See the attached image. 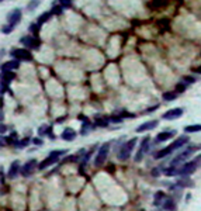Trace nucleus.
Masks as SVG:
<instances>
[{
    "instance_id": "f257e3e1",
    "label": "nucleus",
    "mask_w": 201,
    "mask_h": 211,
    "mask_svg": "<svg viewBox=\"0 0 201 211\" xmlns=\"http://www.w3.org/2000/svg\"><path fill=\"white\" fill-rule=\"evenodd\" d=\"M189 141H190V139H189V137H187V135H181V137H179L177 139L174 141V142H172L170 145H167L166 148L160 149L159 152H156V153L153 155V158H155V159H162V158H164V156H167V155H170L173 151H176V149L181 148L183 145H186Z\"/></svg>"
},
{
    "instance_id": "f03ea898",
    "label": "nucleus",
    "mask_w": 201,
    "mask_h": 211,
    "mask_svg": "<svg viewBox=\"0 0 201 211\" xmlns=\"http://www.w3.org/2000/svg\"><path fill=\"white\" fill-rule=\"evenodd\" d=\"M66 152H68V149H62V151H52L51 153L48 155V158H45L41 163H38V169H40V170H44V169L52 166L54 163H56L58 160H59V158H62Z\"/></svg>"
},
{
    "instance_id": "7ed1b4c3",
    "label": "nucleus",
    "mask_w": 201,
    "mask_h": 211,
    "mask_svg": "<svg viewBox=\"0 0 201 211\" xmlns=\"http://www.w3.org/2000/svg\"><path fill=\"white\" fill-rule=\"evenodd\" d=\"M200 163H201V155H198V156H197V158H194V159H193L191 162H186V163H183V166H181V168L179 169V173H177V174L187 177L189 174H191L193 172H194L195 169H197L198 166H200Z\"/></svg>"
},
{
    "instance_id": "20e7f679",
    "label": "nucleus",
    "mask_w": 201,
    "mask_h": 211,
    "mask_svg": "<svg viewBox=\"0 0 201 211\" xmlns=\"http://www.w3.org/2000/svg\"><path fill=\"white\" fill-rule=\"evenodd\" d=\"M136 141H138L136 138H132V139L127 141V142L121 146V149L118 151V155H117L120 160H127L128 158H130V155H131V152H132L134 146L136 145Z\"/></svg>"
},
{
    "instance_id": "39448f33",
    "label": "nucleus",
    "mask_w": 201,
    "mask_h": 211,
    "mask_svg": "<svg viewBox=\"0 0 201 211\" xmlns=\"http://www.w3.org/2000/svg\"><path fill=\"white\" fill-rule=\"evenodd\" d=\"M108 151H110V143H108V142L103 143V145L99 148V152H97V155H96L94 165H96V166H101L103 163L105 162V159H107Z\"/></svg>"
},
{
    "instance_id": "423d86ee",
    "label": "nucleus",
    "mask_w": 201,
    "mask_h": 211,
    "mask_svg": "<svg viewBox=\"0 0 201 211\" xmlns=\"http://www.w3.org/2000/svg\"><path fill=\"white\" fill-rule=\"evenodd\" d=\"M20 42L26 48H28V49H38V48H40V45H41L40 39H37L35 37H31V35L23 37V38L20 39Z\"/></svg>"
},
{
    "instance_id": "0eeeda50",
    "label": "nucleus",
    "mask_w": 201,
    "mask_h": 211,
    "mask_svg": "<svg viewBox=\"0 0 201 211\" xmlns=\"http://www.w3.org/2000/svg\"><path fill=\"white\" fill-rule=\"evenodd\" d=\"M20 21H21V10L20 8H13L7 14V24H10L12 27H16L17 24H20Z\"/></svg>"
},
{
    "instance_id": "6e6552de",
    "label": "nucleus",
    "mask_w": 201,
    "mask_h": 211,
    "mask_svg": "<svg viewBox=\"0 0 201 211\" xmlns=\"http://www.w3.org/2000/svg\"><path fill=\"white\" fill-rule=\"evenodd\" d=\"M149 141H150L149 137H145L144 139L141 141V146H139L138 152H136V155H135V162H141L144 155L148 152V149H149Z\"/></svg>"
},
{
    "instance_id": "1a4fd4ad",
    "label": "nucleus",
    "mask_w": 201,
    "mask_h": 211,
    "mask_svg": "<svg viewBox=\"0 0 201 211\" xmlns=\"http://www.w3.org/2000/svg\"><path fill=\"white\" fill-rule=\"evenodd\" d=\"M12 55L17 61H31L32 59V55L28 49H14L12 51Z\"/></svg>"
},
{
    "instance_id": "9d476101",
    "label": "nucleus",
    "mask_w": 201,
    "mask_h": 211,
    "mask_svg": "<svg viewBox=\"0 0 201 211\" xmlns=\"http://www.w3.org/2000/svg\"><path fill=\"white\" fill-rule=\"evenodd\" d=\"M183 108H179V107H176V108H170L167 110L166 113L163 114V120H176V118H180L181 115H183Z\"/></svg>"
},
{
    "instance_id": "9b49d317",
    "label": "nucleus",
    "mask_w": 201,
    "mask_h": 211,
    "mask_svg": "<svg viewBox=\"0 0 201 211\" xmlns=\"http://www.w3.org/2000/svg\"><path fill=\"white\" fill-rule=\"evenodd\" d=\"M35 168H37V160H35V159H30L28 162H27L26 165L21 168V174H23L24 177L31 176V173L34 172Z\"/></svg>"
},
{
    "instance_id": "f8f14e48",
    "label": "nucleus",
    "mask_w": 201,
    "mask_h": 211,
    "mask_svg": "<svg viewBox=\"0 0 201 211\" xmlns=\"http://www.w3.org/2000/svg\"><path fill=\"white\" fill-rule=\"evenodd\" d=\"M158 124H159V121L158 120H152V121H146V123H144V124H141V125L138 127V128L135 129L136 132H145V131H149V129H153L155 127H158Z\"/></svg>"
},
{
    "instance_id": "ddd939ff",
    "label": "nucleus",
    "mask_w": 201,
    "mask_h": 211,
    "mask_svg": "<svg viewBox=\"0 0 201 211\" xmlns=\"http://www.w3.org/2000/svg\"><path fill=\"white\" fill-rule=\"evenodd\" d=\"M176 135V131H169V132H159L155 138V142L159 143V142H163V141H167L170 138H173Z\"/></svg>"
},
{
    "instance_id": "4468645a",
    "label": "nucleus",
    "mask_w": 201,
    "mask_h": 211,
    "mask_svg": "<svg viewBox=\"0 0 201 211\" xmlns=\"http://www.w3.org/2000/svg\"><path fill=\"white\" fill-rule=\"evenodd\" d=\"M20 162L18 160H14V162L10 165V169H9V177L10 179H14V177H17L18 172H20Z\"/></svg>"
},
{
    "instance_id": "2eb2a0df",
    "label": "nucleus",
    "mask_w": 201,
    "mask_h": 211,
    "mask_svg": "<svg viewBox=\"0 0 201 211\" xmlns=\"http://www.w3.org/2000/svg\"><path fill=\"white\" fill-rule=\"evenodd\" d=\"M20 68V62L18 61H9V62H6V63L2 66V70L3 72H9V70H12V69H18Z\"/></svg>"
},
{
    "instance_id": "dca6fc26",
    "label": "nucleus",
    "mask_w": 201,
    "mask_h": 211,
    "mask_svg": "<svg viewBox=\"0 0 201 211\" xmlns=\"http://www.w3.org/2000/svg\"><path fill=\"white\" fill-rule=\"evenodd\" d=\"M61 137H62L63 141H73L75 138H76V132H75L72 128H66L65 131L62 132V135H61Z\"/></svg>"
},
{
    "instance_id": "f3484780",
    "label": "nucleus",
    "mask_w": 201,
    "mask_h": 211,
    "mask_svg": "<svg viewBox=\"0 0 201 211\" xmlns=\"http://www.w3.org/2000/svg\"><path fill=\"white\" fill-rule=\"evenodd\" d=\"M162 207H163L164 210H167V211H176V203H174V200H173V198L167 197V198L163 201Z\"/></svg>"
},
{
    "instance_id": "a211bd4d",
    "label": "nucleus",
    "mask_w": 201,
    "mask_h": 211,
    "mask_svg": "<svg viewBox=\"0 0 201 211\" xmlns=\"http://www.w3.org/2000/svg\"><path fill=\"white\" fill-rule=\"evenodd\" d=\"M164 193L162 190H159V191H156L155 193V197H153V204L155 205H160V204H163V201H164Z\"/></svg>"
},
{
    "instance_id": "6ab92c4d",
    "label": "nucleus",
    "mask_w": 201,
    "mask_h": 211,
    "mask_svg": "<svg viewBox=\"0 0 201 211\" xmlns=\"http://www.w3.org/2000/svg\"><path fill=\"white\" fill-rule=\"evenodd\" d=\"M51 16H52V13L51 11H47V13H42L40 16V18H38V21H37V24H38V27H41V25L44 24V23H47L49 18H51Z\"/></svg>"
},
{
    "instance_id": "aec40b11",
    "label": "nucleus",
    "mask_w": 201,
    "mask_h": 211,
    "mask_svg": "<svg viewBox=\"0 0 201 211\" xmlns=\"http://www.w3.org/2000/svg\"><path fill=\"white\" fill-rule=\"evenodd\" d=\"M193 180H190V179H181V180H179L177 182V187H193Z\"/></svg>"
},
{
    "instance_id": "412c9836",
    "label": "nucleus",
    "mask_w": 201,
    "mask_h": 211,
    "mask_svg": "<svg viewBox=\"0 0 201 211\" xmlns=\"http://www.w3.org/2000/svg\"><path fill=\"white\" fill-rule=\"evenodd\" d=\"M177 98V93L176 92H166L163 93V100L164 101H172V100H176Z\"/></svg>"
},
{
    "instance_id": "4be33fe9",
    "label": "nucleus",
    "mask_w": 201,
    "mask_h": 211,
    "mask_svg": "<svg viewBox=\"0 0 201 211\" xmlns=\"http://www.w3.org/2000/svg\"><path fill=\"white\" fill-rule=\"evenodd\" d=\"M184 131L186 132H200L201 131V124H194V125H187L186 128H184Z\"/></svg>"
},
{
    "instance_id": "5701e85b",
    "label": "nucleus",
    "mask_w": 201,
    "mask_h": 211,
    "mask_svg": "<svg viewBox=\"0 0 201 211\" xmlns=\"http://www.w3.org/2000/svg\"><path fill=\"white\" fill-rule=\"evenodd\" d=\"M108 123H110V120H107V118H103V117L96 118V121H94V124H96L97 127H107Z\"/></svg>"
},
{
    "instance_id": "b1692460",
    "label": "nucleus",
    "mask_w": 201,
    "mask_h": 211,
    "mask_svg": "<svg viewBox=\"0 0 201 211\" xmlns=\"http://www.w3.org/2000/svg\"><path fill=\"white\" fill-rule=\"evenodd\" d=\"M12 79H14V73H12V72H3L2 82H4V83H10V80H12Z\"/></svg>"
},
{
    "instance_id": "393cba45",
    "label": "nucleus",
    "mask_w": 201,
    "mask_h": 211,
    "mask_svg": "<svg viewBox=\"0 0 201 211\" xmlns=\"http://www.w3.org/2000/svg\"><path fill=\"white\" fill-rule=\"evenodd\" d=\"M62 11H63V7H62V6L58 4V3H54V7H52L51 13H52V14H56V16H59V14H62Z\"/></svg>"
},
{
    "instance_id": "a878e982",
    "label": "nucleus",
    "mask_w": 201,
    "mask_h": 211,
    "mask_svg": "<svg viewBox=\"0 0 201 211\" xmlns=\"http://www.w3.org/2000/svg\"><path fill=\"white\" fill-rule=\"evenodd\" d=\"M48 131H49V127L47 124H42V125L38 128V135L40 137H44V135H48Z\"/></svg>"
},
{
    "instance_id": "bb28decb",
    "label": "nucleus",
    "mask_w": 201,
    "mask_h": 211,
    "mask_svg": "<svg viewBox=\"0 0 201 211\" xmlns=\"http://www.w3.org/2000/svg\"><path fill=\"white\" fill-rule=\"evenodd\" d=\"M28 143H30V139H28V138H24V139H21V141H17L14 145L17 146V148H26Z\"/></svg>"
},
{
    "instance_id": "cd10ccee",
    "label": "nucleus",
    "mask_w": 201,
    "mask_h": 211,
    "mask_svg": "<svg viewBox=\"0 0 201 211\" xmlns=\"http://www.w3.org/2000/svg\"><path fill=\"white\" fill-rule=\"evenodd\" d=\"M38 6H40V2H30L27 4V11H34Z\"/></svg>"
},
{
    "instance_id": "c85d7f7f",
    "label": "nucleus",
    "mask_w": 201,
    "mask_h": 211,
    "mask_svg": "<svg viewBox=\"0 0 201 211\" xmlns=\"http://www.w3.org/2000/svg\"><path fill=\"white\" fill-rule=\"evenodd\" d=\"M13 28H14V27H12L10 24H4L3 28H2V33H3V34H10L13 31Z\"/></svg>"
},
{
    "instance_id": "c756f323",
    "label": "nucleus",
    "mask_w": 201,
    "mask_h": 211,
    "mask_svg": "<svg viewBox=\"0 0 201 211\" xmlns=\"http://www.w3.org/2000/svg\"><path fill=\"white\" fill-rule=\"evenodd\" d=\"M158 25H164V28H166V30H169V20H167V18L159 20V21H158Z\"/></svg>"
},
{
    "instance_id": "7c9ffc66",
    "label": "nucleus",
    "mask_w": 201,
    "mask_h": 211,
    "mask_svg": "<svg viewBox=\"0 0 201 211\" xmlns=\"http://www.w3.org/2000/svg\"><path fill=\"white\" fill-rule=\"evenodd\" d=\"M184 90H186V84L177 83V86H176V93H183Z\"/></svg>"
},
{
    "instance_id": "2f4dec72",
    "label": "nucleus",
    "mask_w": 201,
    "mask_h": 211,
    "mask_svg": "<svg viewBox=\"0 0 201 211\" xmlns=\"http://www.w3.org/2000/svg\"><path fill=\"white\" fill-rule=\"evenodd\" d=\"M59 4L62 6L63 8H69V7H72V2H68V0H61Z\"/></svg>"
},
{
    "instance_id": "473e14b6",
    "label": "nucleus",
    "mask_w": 201,
    "mask_h": 211,
    "mask_svg": "<svg viewBox=\"0 0 201 211\" xmlns=\"http://www.w3.org/2000/svg\"><path fill=\"white\" fill-rule=\"evenodd\" d=\"M110 121H111V123H114V124L121 123V121H122V117H121V115H118V117H117V115H113V117H110Z\"/></svg>"
},
{
    "instance_id": "72a5a7b5",
    "label": "nucleus",
    "mask_w": 201,
    "mask_h": 211,
    "mask_svg": "<svg viewBox=\"0 0 201 211\" xmlns=\"http://www.w3.org/2000/svg\"><path fill=\"white\" fill-rule=\"evenodd\" d=\"M183 80L186 82V84H189V83H194V82H195V79L193 78V76H184V78H183Z\"/></svg>"
},
{
    "instance_id": "f704fd0d",
    "label": "nucleus",
    "mask_w": 201,
    "mask_h": 211,
    "mask_svg": "<svg viewBox=\"0 0 201 211\" xmlns=\"http://www.w3.org/2000/svg\"><path fill=\"white\" fill-rule=\"evenodd\" d=\"M30 31H31L34 35H37V33H38V24H31V25H30Z\"/></svg>"
},
{
    "instance_id": "c9c22d12",
    "label": "nucleus",
    "mask_w": 201,
    "mask_h": 211,
    "mask_svg": "<svg viewBox=\"0 0 201 211\" xmlns=\"http://www.w3.org/2000/svg\"><path fill=\"white\" fill-rule=\"evenodd\" d=\"M32 143H34V145H37V146H41L44 143V141L38 137V138H34V139H32Z\"/></svg>"
},
{
    "instance_id": "e433bc0d",
    "label": "nucleus",
    "mask_w": 201,
    "mask_h": 211,
    "mask_svg": "<svg viewBox=\"0 0 201 211\" xmlns=\"http://www.w3.org/2000/svg\"><path fill=\"white\" fill-rule=\"evenodd\" d=\"M75 160H77V156H68L66 159L62 160V163H65V162H75Z\"/></svg>"
},
{
    "instance_id": "4c0bfd02",
    "label": "nucleus",
    "mask_w": 201,
    "mask_h": 211,
    "mask_svg": "<svg viewBox=\"0 0 201 211\" xmlns=\"http://www.w3.org/2000/svg\"><path fill=\"white\" fill-rule=\"evenodd\" d=\"M152 4L155 6V7H160V6H164V4H166V2H153Z\"/></svg>"
},
{
    "instance_id": "58836bf2",
    "label": "nucleus",
    "mask_w": 201,
    "mask_h": 211,
    "mask_svg": "<svg viewBox=\"0 0 201 211\" xmlns=\"http://www.w3.org/2000/svg\"><path fill=\"white\" fill-rule=\"evenodd\" d=\"M158 107H159V106H153V107H150V108H148L146 111H148V113H150V111H155V110L158 108Z\"/></svg>"
},
{
    "instance_id": "ea45409f",
    "label": "nucleus",
    "mask_w": 201,
    "mask_h": 211,
    "mask_svg": "<svg viewBox=\"0 0 201 211\" xmlns=\"http://www.w3.org/2000/svg\"><path fill=\"white\" fill-rule=\"evenodd\" d=\"M6 129H7V127L4 125V124H2V129H0V131H2V134H4V132H6Z\"/></svg>"
},
{
    "instance_id": "a19ab883",
    "label": "nucleus",
    "mask_w": 201,
    "mask_h": 211,
    "mask_svg": "<svg viewBox=\"0 0 201 211\" xmlns=\"http://www.w3.org/2000/svg\"><path fill=\"white\" fill-rule=\"evenodd\" d=\"M194 72L195 73H201V65L200 66H197V68H194Z\"/></svg>"
},
{
    "instance_id": "79ce46f5",
    "label": "nucleus",
    "mask_w": 201,
    "mask_h": 211,
    "mask_svg": "<svg viewBox=\"0 0 201 211\" xmlns=\"http://www.w3.org/2000/svg\"><path fill=\"white\" fill-rule=\"evenodd\" d=\"M152 174H153V176H155V177H158V176H159V172H158V169H153Z\"/></svg>"
}]
</instances>
